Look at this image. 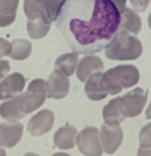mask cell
I'll list each match as a JSON object with an SVG mask.
<instances>
[{
  "mask_svg": "<svg viewBox=\"0 0 151 156\" xmlns=\"http://www.w3.org/2000/svg\"><path fill=\"white\" fill-rule=\"evenodd\" d=\"M51 24L43 19L27 21V30L30 37L33 39H39L45 37L49 33Z\"/></svg>",
  "mask_w": 151,
  "mask_h": 156,
  "instance_id": "ac0fdd59",
  "label": "cell"
},
{
  "mask_svg": "<svg viewBox=\"0 0 151 156\" xmlns=\"http://www.w3.org/2000/svg\"><path fill=\"white\" fill-rule=\"evenodd\" d=\"M146 117L147 120H149L151 119V102L149 105V106L147 108V110L145 112Z\"/></svg>",
  "mask_w": 151,
  "mask_h": 156,
  "instance_id": "4dcf8cb0",
  "label": "cell"
},
{
  "mask_svg": "<svg viewBox=\"0 0 151 156\" xmlns=\"http://www.w3.org/2000/svg\"><path fill=\"white\" fill-rule=\"evenodd\" d=\"M79 57L78 54L67 53L57 58L55 67L67 77L73 75L77 64Z\"/></svg>",
  "mask_w": 151,
  "mask_h": 156,
  "instance_id": "e0dca14e",
  "label": "cell"
},
{
  "mask_svg": "<svg viewBox=\"0 0 151 156\" xmlns=\"http://www.w3.org/2000/svg\"><path fill=\"white\" fill-rule=\"evenodd\" d=\"M130 1L136 11L143 12L147 9L150 0H130Z\"/></svg>",
  "mask_w": 151,
  "mask_h": 156,
  "instance_id": "484cf974",
  "label": "cell"
},
{
  "mask_svg": "<svg viewBox=\"0 0 151 156\" xmlns=\"http://www.w3.org/2000/svg\"><path fill=\"white\" fill-rule=\"evenodd\" d=\"M20 0H0V13L11 16L16 14Z\"/></svg>",
  "mask_w": 151,
  "mask_h": 156,
  "instance_id": "603a6c76",
  "label": "cell"
},
{
  "mask_svg": "<svg viewBox=\"0 0 151 156\" xmlns=\"http://www.w3.org/2000/svg\"><path fill=\"white\" fill-rule=\"evenodd\" d=\"M105 66L100 58L95 55H88L82 58L78 66L76 75L78 79L84 82L94 73L102 72Z\"/></svg>",
  "mask_w": 151,
  "mask_h": 156,
  "instance_id": "7c38bea8",
  "label": "cell"
},
{
  "mask_svg": "<svg viewBox=\"0 0 151 156\" xmlns=\"http://www.w3.org/2000/svg\"><path fill=\"white\" fill-rule=\"evenodd\" d=\"M77 131L72 126L68 123L60 128L53 137V142L57 148L68 150L74 148Z\"/></svg>",
  "mask_w": 151,
  "mask_h": 156,
  "instance_id": "4fadbf2b",
  "label": "cell"
},
{
  "mask_svg": "<svg viewBox=\"0 0 151 156\" xmlns=\"http://www.w3.org/2000/svg\"><path fill=\"white\" fill-rule=\"evenodd\" d=\"M54 122L53 112L48 109H43L29 120L27 131L33 136L44 135L51 130Z\"/></svg>",
  "mask_w": 151,
  "mask_h": 156,
  "instance_id": "30bf717a",
  "label": "cell"
},
{
  "mask_svg": "<svg viewBox=\"0 0 151 156\" xmlns=\"http://www.w3.org/2000/svg\"><path fill=\"white\" fill-rule=\"evenodd\" d=\"M102 72L92 74L88 78L85 85V92L88 98L92 101H98L105 98L108 94L103 90L100 82Z\"/></svg>",
  "mask_w": 151,
  "mask_h": 156,
  "instance_id": "5bb4252c",
  "label": "cell"
},
{
  "mask_svg": "<svg viewBox=\"0 0 151 156\" xmlns=\"http://www.w3.org/2000/svg\"><path fill=\"white\" fill-rule=\"evenodd\" d=\"M148 24H149V27L151 29V12L150 13L149 16V17H148Z\"/></svg>",
  "mask_w": 151,
  "mask_h": 156,
  "instance_id": "d6a6232c",
  "label": "cell"
},
{
  "mask_svg": "<svg viewBox=\"0 0 151 156\" xmlns=\"http://www.w3.org/2000/svg\"><path fill=\"white\" fill-rule=\"evenodd\" d=\"M116 6L118 8L119 12H122L123 10L126 8V5L127 0H111Z\"/></svg>",
  "mask_w": 151,
  "mask_h": 156,
  "instance_id": "f1b7e54d",
  "label": "cell"
},
{
  "mask_svg": "<svg viewBox=\"0 0 151 156\" xmlns=\"http://www.w3.org/2000/svg\"><path fill=\"white\" fill-rule=\"evenodd\" d=\"M16 14L11 16H6L0 13V27H7L14 22Z\"/></svg>",
  "mask_w": 151,
  "mask_h": 156,
  "instance_id": "4316f807",
  "label": "cell"
},
{
  "mask_svg": "<svg viewBox=\"0 0 151 156\" xmlns=\"http://www.w3.org/2000/svg\"><path fill=\"white\" fill-rule=\"evenodd\" d=\"M26 84L25 77L15 72L5 77L0 76V101L16 97L22 92Z\"/></svg>",
  "mask_w": 151,
  "mask_h": 156,
  "instance_id": "9c48e42d",
  "label": "cell"
},
{
  "mask_svg": "<svg viewBox=\"0 0 151 156\" xmlns=\"http://www.w3.org/2000/svg\"><path fill=\"white\" fill-rule=\"evenodd\" d=\"M24 12L29 21L43 19L50 22L45 16L42 5L34 0H25Z\"/></svg>",
  "mask_w": 151,
  "mask_h": 156,
  "instance_id": "44dd1931",
  "label": "cell"
},
{
  "mask_svg": "<svg viewBox=\"0 0 151 156\" xmlns=\"http://www.w3.org/2000/svg\"><path fill=\"white\" fill-rule=\"evenodd\" d=\"M0 115L8 120H16L25 117L26 115L20 109V95L1 105Z\"/></svg>",
  "mask_w": 151,
  "mask_h": 156,
  "instance_id": "2e32d148",
  "label": "cell"
},
{
  "mask_svg": "<svg viewBox=\"0 0 151 156\" xmlns=\"http://www.w3.org/2000/svg\"><path fill=\"white\" fill-rule=\"evenodd\" d=\"M12 50V45L4 39L0 37V58L9 55Z\"/></svg>",
  "mask_w": 151,
  "mask_h": 156,
  "instance_id": "d4e9b609",
  "label": "cell"
},
{
  "mask_svg": "<svg viewBox=\"0 0 151 156\" xmlns=\"http://www.w3.org/2000/svg\"><path fill=\"white\" fill-rule=\"evenodd\" d=\"M119 101V97L113 99L104 107L102 116L105 121H115L120 123L125 119L120 114Z\"/></svg>",
  "mask_w": 151,
  "mask_h": 156,
  "instance_id": "7402d4cb",
  "label": "cell"
},
{
  "mask_svg": "<svg viewBox=\"0 0 151 156\" xmlns=\"http://www.w3.org/2000/svg\"><path fill=\"white\" fill-rule=\"evenodd\" d=\"M45 81L37 78L29 83L26 92L20 95V107L25 115L37 110L45 101Z\"/></svg>",
  "mask_w": 151,
  "mask_h": 156,
  "instance_id": "277c9868",
  "label": "cell"
},
{
  "mask_svg": "<svg viewBox=\"0 0 151 156\" xmlns=\"http://www.w3.org/2000/svg\"><path fill=\"white\" fill-rule=\"evenodd\" d=\"M70 89V80L56 69L53 70L45 82L47 97L49 98H64L68 94Z\"/></svg>",
  "mask_w": 151,
  "mask_h": 156,
  "instance_id": "ba28073f",
  "label": "cell"
},
{
  "mask_svg": "<svg viewBox=\"0 0 151 156\" xmlns=\"http://www.w3.org/2000/svg\"><path fill=\"white\" fill-rule=\"evenodd\" d=\"M40 3L50 22L55 21L67 0H34Z\"/></svg>",
  "mask_w": 151,
  "mask_h": 156,
  "instance_id": "ffe728a7",
  "label": "cell"
},
{
  "mask_svg": "<svg viewBox=\"0 0 151 156\" xmlns=\"http://www.w3.org/2000/svg\"><path fill=\"white\" fill-rule=\"evenodd\" d=\"M139 143L142 148L151 147V122L144 126L140 132Z\"/></svg>",
  "mask_w": 151,
  "mask_h": 156,
  "instance_id": "cb8c5ba5",
  "label": "cell"
},
{
  "mask_svg": "<svg viewBox=\"0 0 151 156\" xmlns=\"http://www.w3.org/2000/svg\"><path fill=\"white\" fill-rule=\"evenodd\" d=\"M23 125L16 120L0 124V145L12 148L20 141L23 135Z\"/></svg>",
  "mask_w": 151,
  "mask_h": 156,
  "instance_id": "8fae6325",
  "label": "cell"
},
{
  "mask_svg": "<svg viewBox=\"0 0 151 156\" xmlns=\"http://www.w3.org/2000/svg\"><path fill=\"white\" fill-rule=\"evenodd\" d=\"M56 20L71 49L90 55L101 52L114 40L121 16L111 0H67Z\"/></svg>",
  "mask_w": 151,
  "mask_h": 156,
  "instance_id": "6da1fadb",
  "label": "cell"
},
{
  "mask_svg": "<svg viewBox=\"0 0 151 156\" xmlns=\"http://www.w3.org/2000/svg\"><path fill=\"white\" fill-rule=\"evenodd\" d=\"M76 143L80 151L85 156H101L103 153L99 133L97 128H84L77 136Z\"/></svg>",
  "mask_w": 151,
  "mask_h": 156,
  "instance_id": "8992f818",
  "label": "cell"
},
{
  "mask_svg": "<svg viewBox=\"0 0 151 156\" xmlns=\"http://www.w3.org/2000/svg\"><path fill=\"white\" fill-rule=\"evenodd\" d=\"M138 156H151V147L142 148L140 147L138 153Z\"/></svg>",
  "mask_w": 151,
  "mask_h": 156,
  "instance_id": "f546056e",
  "label": "cell"
},
{
  "mask_svg": "<svg viewBox=\"0 0 151 156\" xmlns=\"http://www.w3.org/2000/svg\"><path fill=\"white\" fill-rule=\"evenodd\" d=\"M6 153L4 149L0 148V156H6Z\"/></svg>",
  "mask_w": 151,
  "mask_h": 156,
  "instance_id": "1f68e13d",
  "label": "cell"
},
{
  "mask_svg": "<svg viewBox=\"0 0 151 156\" xmlns=\"http://www.w3.org/2000/svg\"><path fill=\"white\" fill-rule=\"evenodd\" d=\"M148 93V90L136 87L123 97H119V110L124 119L134 118L142 113L147 102Z\"/></svg>",
  "mask_w": 151,
  "mask_h": 156,
  "instance_id": "5b68a950",
  "label": "cell"
},
{
  "mask_svg": "<svg viewBox=\"0 0 151 156\" xmlns=\"http://www.w3.org/2000/svg\"><path fill=\"white\" fill-rule=\"evenodd\" d=\"M12 50L9 56L15 60H24L30 55L32 44L29 41L18 39L13 41Z\"/></svg>",
  "mask_w": 151,
  "mask_h": 156,
  "instance_id": "d6986e66",
  "label": "cell"
},
{
  "mask_svg": "<svg viewBox=\"0 0 151 156\" xmlns=\"http://www.w3.org/2000/svg\"><path fill=\"white\" fill-rule=\"evenodd\" d=\"M120 12V29L125 30L135 35L139 34L142 27V21L139 15L132 9L126 8Z\"/></svg>",
  "mask_w": 151,
  "mask_h": 156,
  "instance_id": "9a60e30c",
  "label": "cell"
},
{
  "mask_svg": "<svg viewBox=\"0 0 151 156\" xmlns=\"http://www.w3.org/2000/svg\"><path fill=\"white\" fill-rule=\"evenodd\" d=\"M143 47L138 38L120 29L114 40L106 48V58L112 60H134L141 56Z\"/></svg>",
  "mask_w": 151,
  "mask_h": 156,
  "instance_id": "3957f363",
  "label": "cell"
},
{
  "mask_svg": "<svg viewBox=\"0 0 151 156\" xmlns=\"http://www.w3.org/2000/svg\"><path fill=\"white\" fill-rule=\"evenodd\" d=\"M115 121H105L102 124L101 138L104 151L112 154L116 152L122 143L123 132Z\"/></svg>",
  "mask_w": 151,
  "mask_h": 156,
  "instance_id": "52a82bcc",
  "label": "cell"
},
{
  "mask_svg": "<svg viewBox=\"0 0 151 156\" xmlns=\"http://www.w3.org/2000/svg\"><path fill=\"white\" fill-rule=\"evenodd\" d=\"M10 66L9 62L5 60H0V76H6L10 70Z\"/></svg>",
  "mask_w": 151,
  "mask_h": 156,
  "instance_id": "83f0119b",
  "label": "cell"
},
{
  "mask_svg": "<svg viewBox=\"0 0 151 156\" xmlns=\"http://www.w3.org/2000/svg\"><path fill=\"white\" fill-rule=\"evenodd\" d=\"M140 80L138 68L132 65H120L102 73L101 82L108 94H117L123 89L136 85Z\"/></svg>",
  "mask_w": 151,
  "mask_h": 156,
  "instance_id": "7a4b0ae2",
  "label": "cell"
}]
</instances>
